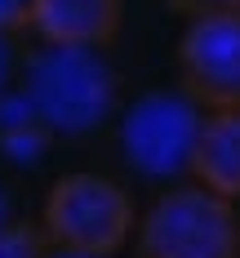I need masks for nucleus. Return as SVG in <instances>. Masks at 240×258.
Masks as SVG:
<instances>
[{
	"label": "nucleus",
	"instance_id": "f257e3e1",
	"mask_svg": "<svg viewBox=\"0 0 240 258\" xmlns=\"http://www.w3.org/2000/svg\"><path fill=\"white\" fill-rule=\"evenodd\" d=\"M120 80L94 45H45L23 62V98L49 134H94L111 116Z\"/></svg>",
	"mask_w": 240,
	"mask_h": 258
},
{
	"label": "nucleus",
	"instance_id": "f03ea898",
	"mask_svg": "<svg viewBox=\"0 0 240 258\" xmlns=\"http://www.w3.org/2000/svg\"><path fill=\"white\" fill-rule=\"evenodd\" d=\"M40 227L67 258H111L133 236V201L103 174H67L49 187Z\"/></svg>",
	"mask_w": 240,
	"mask_h": 258
},
{
	"label": "nucleus",
	"instance_id": "7ed1b4c3",
	"mask_svg": "<svg viewBox=\"0 0 240 258\" xmlns=\"http://www.w3.org/2000/svg\"><path fill=\"white\" fill-rule=\"evenodd\" d=\"M138 258H240L236 201L200 182L169 187L138 223Z\"/></svg>",
	"mask_w": 240,
	"mask_h": 258
},
{
	"label": "nucleus",
	"instance_id": "20e7f679",
	"mask_svg": "<svg viewBox=\"0 0 240 258\" xmlns=\"http://www.w3.org/2000/svg\"><path fill=\"white\" fill-rule=\"evenodd\" d=\"M200 125H205V107L187 89H156V94H142L125 107L120 152L147 178H174L183 169L191 174Z\"/></svg>",
	"mask_w": 240,
	"mask_h": 258
},
{
	"label": "nucleus",
	"instance_id": "39448f33",
	"mask_svg": "<svg viewBox=\"0 0 240 258\" xmlns=\"http://www.w3.org/2000/svg\"><path fill=\"white\" fill-rule=\"evenodd\" d=\"M178 89L205 111H240V9L187 18L178 40Z\"/></svg>",
	"mask_w": 240,
	"mask_h": 258
},
{
	"label": "nucleus",
	"instance_id": "423d86ee",
	"mask_svg": "<svg viewBox=\"0 0 240 258\" xmlns=\"http://www.w3.org/2000/svg\"><path fill=\"white\" fill-rule=\"evenodd\" d=\"M125 18V0H36L31 27L45 45H94L103 49L116 40Z\"/></svg>",
	"mask_w": 240,
	"mask_h": 258
},
{
	"label": "nucleus",
	"instance_id": "0eeeda50",
	"mask_svg": "<svg viewBox=\"0 0 240 258\" xmlns=\"http://www.w3.org/2000/svg\"><path fill=\"white\" fill-rule=\"evenodd\" d=\"M191 178L227 201H240V111H205Z\"/></svg>",
	"mask_w": 240,
	"mask_h": 258
},
{
	"label": "nucleus",
	"instance_id": "6e6552de",
	"mask_svg": "<svg viewBox=\"0 0 240 258\" xmlns=\"http://www.w3.org/2000/svg\"><path fill=\"white\" fill-rule=\"evenodd\" d=\"M53 240L36 223H9L0 227V258H53Z\"/></svg>",
	"mask_w": 240,
	"mask_h": 258
},
{
	"label": "nucleus",
	"instance_id": "1a4fd4ad",
	"mask_svg": "<svg viewBox=\"0 0 240 258\" xmlns=\"http://www.w3.org/2000/svg\"><path fill=\"white\" fill-rule=\"evenodd\" d=\"M31 9L36 0H0V31L18 36L23 27H31Z\"/></svg>",
	"mask_w": 240,
	"mask_h": 258
},
{
	"label": "nucleus",
	"instance_id": "9d476101",
	"mask_svg": "<svg viewBox=\"0 0 240 258\" xmlns=\"http://www.w3.org/2000/svg\"><path fill=\"white\" fill-rule=\"evenodd\" d=\"M18 72H23V53H18V45H14L9 31H0V98H5V89L14 85Z\"/></svg>",
	"mask_w": 240,
	"mask_h": 258
},
{
	"label": "nucleus",
	"instance_id": "9b49d317",
	"mask_svg": "<svg viewBox=\"0 0 240 258\" xmlns=\"http://www.w3.org/2000/svg\"><path fill=\"white\" fill-rule=\"evenodd\" d=\"M174 14L200 18V14H222V9H240V0H165Z\"/></svg>",
	"mask_w": 240,
	"mask_h": 258
},
{
	"label": "nucleus",
	"instance_id": "f8f14e48",
	"mask_svg": "<svg viewBox=\"0 0 240 258\" xmlns=\"http://www.w3.org/2000/svg\"><path fill=\"white\" fill-rule=\"evenodd\" d=\"M0 227H9V196L0 191Z\"/></svg>",
	"mask_w": 240,
	"mask_h": 258
}]
</instances>
